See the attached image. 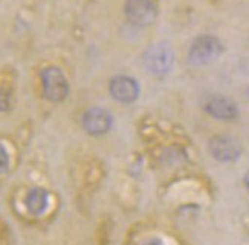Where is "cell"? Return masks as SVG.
Returning a JSON list of instances; mask_svg holds the SVG:
<instances>
[{"mask_svg": "<svg viewBox=\"0 0 249 245\" xmlns=\"http://www.w3.org/2000/svg\"><path fill=\"white\" fill-rule=\"evenodd\" d=\"M208 151L215 161L234 163L242 156V146L232 136L215 135L208 143Z\"/></svg>", "mask_w": 249, "mask_h": 245, "instance_id": "obj_9", "label": "cell"}, {"mask_svg": "<svg viewBox=\"0 0 249 245\" xmlns=\"http://www.w3.org/2000/svg\"><path fill=\"white\" fill-rule=\"evenodd\" d=\"M205 111L215 120H234L239 115L237 104L226 97H211L205 103Z\"/></svg>", "mask_w": 249, "mask_h": 245, "instance_id": "obj_12", "label": "cell"}, {"mask_svg": "<svg viewBox=\"0 0 249 245\" xmlns=\"http://www.w3.org/2000/svg\"><path fill=\"white\" fill-rule=\"evenodd\" d=\"M139 83L128 75H116L109 83L110 97L123 104H132L139 97Z\"/></svg>", "mask_w": 249, "mask_h": 245, "instance_id": "obj_10", "label": "cell"}, {"mask_svg": "<svg viewBox=\"0 0 249 245\" xmlns=\"http://www.w3.org/2000/svg\"><path fill=\"white\" fill-rule=\"evenodd\" d=\"M18 92V75L14 66L0 68V118L14 111Z\"/></svg>", "mask_w": 249, "mask_h": 245, "instance_id": "obj_6", "label": "cell"}, {"mask_svg": "<svg viewBox=\"0 0 249 245\" xmlns=\"http://www.w3.org/2000/svg\"><path fill=\"white\" fill-rule=\"evenodd\" d=\"M29 132L28 127L21 124L13 132H0V190L20 169L29 143Z\"/></svg>", "mask_w": 249, "mask_h": 245, "instance_id": "obj_2", "label": "cell"}, {"mask_svg": "<svg viewBox=\"0 0 249 245\" xmlns=\"http://www.w3.org/2000/svg\"><path fill=\"white\" fill-rule=\"evenodd\" d=\"M139 245H167V242L159 236H150V238H145Z\"/></svg>", "mask_w": 249, "mask_h": 245, "instance_id": "obj_14", "label": "cell"}, {"mask_svg": "<svg viewBox=\"0 0 249 245\" xmlns=\"http://www.w3.org/2000/svg\"><path fill=\"white\" fill-rule=\"evenodd\" d=\"M8 208L13 216L29 227L45 226L55 218L60 199L58 195L48 186L34 179L18 181L6 196Z\"/></svg>", "mask_w": 249, "mask_h": 245, "instance_id": "obj_1", "label": "cell"}, {"mask_svg": "<svg viewBox=\"0 0 249 245\" xmlns=\"http://www.w3.org/2000/svg\"><path fill=\"white\" fill-rule=\"evenodd\" d=\"M124 16L135 26H150L158 17V6L153 0H125Z\"/></svg>", "mask_w": 249, "mask_h": 245, "instance_id": "obj_7", "label": "cell"}, {"mask_svg": "<svg viewBox=\"0 0 249 245\" xmlns=\"http://www.w3.org/2000/svg\"><path fill=\"white\" fill-rule=\"evenodd\" d=\"M245 184H246V187H248V190H249V172H248V175L245 176Z\"/></svg>", "mask_w": 249, "mask_h": 245, "instance_id": "obj_15", "label": "cell"}, {"mask_svg": "<svg viewBox=\"0 0 249 245\" xmlns=\"http://www.w3.org/2000/svg\"><path fill=\"white\" fill-rule=\"evenodd\" d=\"M81 126L92 136L106 135L113 126V115L101 106H92L81 116Z\"/></svg>", "mask_w": 249, "mask_h": 245, "instance_id": "obj_8", "label": "cell"}, {"mask_svg": "<svg viewBox=\"0 0 249 245\" xmlns=\"http://www.w3.org/2000/svg\"><path fill=\"white\" fill-rule=\"evenodd\" d=\"M13 230H11L8 221L0 215V245H13Z\"/></svg>", "mask_w": 249, "mask_h": 245, "instance_id": "obj_13", "label": "cell"}, {"mask_svg": "<svg viewBox=\"0 0 249 245\" xmlns=\"http://www.w3.org/2000/svg\"><path fill=\"white\" fill-rule=\"evenodd\" d=\"M142 63L150 75L167 77L175 66V51L167 41H158L145 49Z\"/></svg>", "mask_w": 249, "mask_h": 245, "instance_id": "obj_4", "label": "cell"}, {"mask_svg": "<svg viewBox=\"0 0 249 245\" xmlns=\"http://www.w3.org/2000/svg\"><path fill=\"white\" fill-rule=\"evenodd\" d=\"M36 86L40 97L51 104L66 101L71 94V83L66 72L53 63H43L37 68Z\"/></svg>", "mask_w": 249, "mask_h": 245, "instance_id": "obj_3", "label": "cell"}, {"mask_svg": "<svg viewBox=\"0 0 249 245\" xmlns=\"http://www.w3.org/2000/svg\"><path fill=\"white\" fill-rule=\"evenodd\" d=\"M101 178L103 170L100 163H96L95 159H84L75 173V186L81 190V193H89L98 187Z\"/></svg>", "mask_w": 249, "mask_h": 245, "instance_id": "obj_11", "label": "cell"}, {"mask_svg": "<svg viewBox=\"0 0 249 245\" xmlns=\"http://www.w3.org/2000/svg\"><path fill=\"white\" fill-rule=\"evenodd\" d=\"M222 54H223V45L217 37L200 36L191 43L187 58L191 66L203 68L217 61Z\"/></svg>", "mask_w": 249, "mask_h": 245, "instance_id": "obj_5", "label": "cell"}]
</instances>
